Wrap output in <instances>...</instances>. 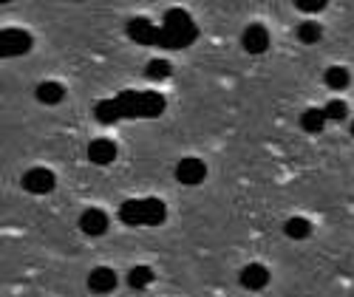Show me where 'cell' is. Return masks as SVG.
<instances>
[{
	"mask_svg": "<svg viewBox=\"0 0 354 297\" xmlns=\"http://www.w3.org/2000/svg\"><path fill=\"white\" fill-rule=\"evenodd\" d=\"M320 26L317 23H301L298 26V37H301V43H317L320 40Z\"/></svg>",
	"mask_w": 354,
	"mask_h": 297,
	"instance_id": "17",
	"label": "cell"
},
{
	"mask_svg": "<svg viewBox=\"0 0 354 297\" xmlns=\"http://www.w3.org/2000/svg\"><path fill=\"white\" fill-rule=\"evenodd\" d=\"M323 111H326V119H329V122H340V119H346V113H348V108H346L343 99H329V105L323 108Z\"/></svg>",
	"mask_w": 354,
	"mask_h": 297,
	"instance_id": "16",
	"label": "cell"
},
{
	"mask_svg": "<svg viewBox=\"0 0 354 297\" xmlns=\"http://www.w3.org/2000/svg\"><path fill=\"white\" fill-rule=\"evenodd\" d=\"M326 111L323 108H309V111H304L301 113V128L306 131V133H320L323 128H326Z\"/></svg>",
	"mask_w": 354,
	"mask_h": 297,
	"instance_id": "11",
	"label": "cell"
},
{
	"mask_svg": "<svg viewBox=\"0 0 354 297\" xmlns=\"http://www.w3.org/2000/svg\"><path fill=\"white\" fill-rule=\"evenodd\" d=\"M54 184H57V178L48 167H32L23 175V190L32 193V195H46L54 190Z\"/></svg>",
	"mask_w": 354,
	"mask_h": 297,
	"instance_id": "2",
	"label": "cell"
},
{
	"mask_svg": "<svg viewBox=\"0 0 354 297\" xmlns=\"http://www.w3.org/2000/svg\"><path fill=\"white\" fill-rule=\"evenodd\" d=\"M128 283H131V289H147L153 283V269L151 266H133L128 272Z\"/></svg>",
	"mask_w": 354,
	"mask_h": 297,
	"instance_id": "13",
	"label": "cell"
},
{
	"mask_svg": "<svg viewBox=\"0 0 354 297\" xmlns=\"http://www.w3.org/2000/svg\"><path fill=\"white\" fill-rule=\"evenodd\" d=\"M145 74L151 79H167L170 77V63H167V59H151L147 68H145Z\"/></svg>",
	"mask_w": 354,
	"mask_h": 297,
	"instance_id": "15",
	"label": "cell"
},
{
	"mask_svg": "<svg viewBox=\"0 0 354 297\" xmlns=\"http://www.w3.org/2000/svg\"><path fill=\"white\" fill-rule=\"evenodd\" d=\"M348 82H351V77H348V71L343 66L326 68V85L332 88V91H343V88H348Z\"/></svg>",
	"mask_w": 354,
	"mask_h": 297,
	"instance_id": "14",
	"label": "cell"
},
{
	"mask_svg": "<svg viewBox=\"0 0 354 297\" xmlns=\"http://www.w3.org/2000/svg\"><path fill=\"white\" fill-rule=\"evenodd\" d=\"M116 159V144L111 139H94L91 144H88V162L94 164H111Z\"/></svg>",
	"mask_w": 354,
	"mask_h": 297,
	"instance_id": "8",
	"label": "cell"
},
{
	"mask_svg": "<svg viewBox=\"0 0 354 297\" xmlns=\"http://www.w3.org/2000/svg\"><path fill=\"white\" fill-rule=\"evenodd\" d=\"M80 229L85 235H94L97 238V235H102L108 229V215L102 210H97V207H91V210H85L80 215Z\"/></svg>",
	"mask_w": 354,
	"mask_h": 297,
	"instance_id": "9",
	"label": "cell"
},
{
	"mask_svg": "<svg viewBox=\"0 0 354 297\" xmlns=\"http://www.w3.org/2000/svg\"><path fill=\"white\" fill-rule=\"evenodd\" d=\"M176 178H179V184H187V187H196L201 184L204 178H207V164H204L201 159H182L179 164H176Z\"/></svg>",
	"mask_w": 354,
	"mask_h": 297,
	"instance_id": "4",
	"label": "cell"
},
{
	"mask_svg": "<svg viewBox=\"0 0 354 297\" xmlns=\"http://www.w3.org/2000/svg\"><path fill=\"white\" fill-rule=\"evenodd\" d=\"M283 232H286V238H292V241H304V238L312 235V221L295 215V218H289V221L283 224Z\"/></svg>",
	"mask_w": 354,
	"mask_h": 297,
	"instance_id": "12",
	"label": "cell"
},
{
	"mask_svg": "<svg viewBox=\"0 0 354 297\" xmlns=\"http://www.w3.org/2000/svg\"><path fill=\"white\" fill-rule=\"evenodd\" d=\"M239 280H241V286H244V289H250V291H261L263 286H267V283L272 280V275H270L267 266H261V263H250V266H244V269H241Z\"/></svg>",
	"mask_w": 354,
	"mask_h": 297,
	"instance_id": "6",
	"label": "cell"
},
{
	"mask_svg": "<svg viewBox=\"0 0 354 297\" xmlns=\"http://www.w3.org/2000/svg\"><path fill=\"white\" fill-rule=\"evenodd\" d=\"M241 46L247 48V54H263V51L270 48V32L261 23H252V26L244 28Z\"/></svg>",
	"mask_w": 354,
	"mask_h": 297,
	"instance_id": "5",
	"label": "cell"
},
{
	"mask_svg": "<svg viewBox=\"0 0 354 297\" xmlns=\"http://www.w3.org/2000/svg\"><path fill=\"white\" fill-rule=\"evenodd\" d=\"M35 97H37V102H43V105H60V102L66 99V88H63L60 82H54V79H46V82L37 85Z\"/></svg>",
	"mask_w": 354,
	"mask_h": 297,
	"instance_id": "10",
	"label": "cell"
},
{
	"mask_svg": "<svg viewBox=\"0 0 354 297\" xmlns=\"http://www.w3.org/2000/svg\"><path fill=\"white\" fill-rule=\"evenodd\" d=\"M122 221L125 224H162L165 221V204L162 201H128L122 204Z\"/></svg>",
	"mask_w": 354,
	"mask_h": 297,
	"instance_id": "1",
	"label": "cell"
},
{
	"mask_svg": "<svg viewBox=\"0 0 354 297\" xmlns=\"http://www.w3.org/2000/svg\"><path fill=\"white\" fill-rule=\"evenodd\" d=\"M32 48V37L23 28H3L0 32V54L3 57H20Z\"/></svg>",
	"mask_w": 354,
	"mask_h": 297,
	"instance_id": "3",
	"label": "cell"
},
{
	"mask_svg": "<svg viewBox=\"0 0 354 297\" xmlns=\"http://www.w3.org/2000/svg\"><path fill=\"white\" fill-rule=\"evenodd\" d=\"M88 289L97 291V294H108L116 289V272L108 269V266H97V269H91V275H88Z\"/></svg>",
	"mask_w": 354,
	"mask_h": 297,
	"instance_id": "7",
	"label": "cell"
},
{
	"mask_svg": "<svg viewBox=\"0 0 354 297\" xmlns=\"http://www.w3.org/2000/svg\"><path fill=\"white\" fill-rule=\"evenodd\" d=\"M351 133H354V122H351Z\"/></svg>",
	"mask_w": 354,
	"mask_h": 297,
	"instance_id": "19",
	"label": "cell"
},
{
	"mask_svg": "<svg viewBox=\"0 0 354 297\" xmlns=\"http://www.w3.org/2000/svg\"><path fill=\"white\" fill-rule=\"evenodd\" d=\"M295 9H301V12H320V9H326V0H298L295 3Z\"/></svg>",
	"mask_w": 354,
	"mask_h": 297,
	"instance_id": "18",
	"label": "cell"
}]
</instances>
